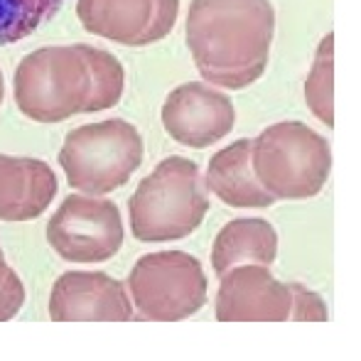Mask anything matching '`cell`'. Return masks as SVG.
Listing matches in <instances>:
<instances>
[{
    "label": "cell",
    "mask_w": 361,
    "mask_h": 361,
    "mask_svg": "<svg viewBox=\"0 0 361 361\" xmlns=\"http://www.w3.org/2000/svg\"><path fill=\"white\" fill-rule=\"evenodd\" d=\"M185 32L207 84L246 89L266 72L276 10L271 0H192Z\"/></svg>",
    "instance_id": "1"
},
{
    "label": "cell",
    "mask_w": 361,
    "mask_h": 361,
    "mask_svg": "<svg viewBox=\"0 0 361 361\" xmlns=\"http://www.w3.org/2000/svg\"><path fill=\"white\" fill-rule=\"evenodd\" d=\"M209 212L204 177L195 160L165 157L133 192L128 202L130 228L143 243L187 238Z\"/></svg>",
    "instance_id": "2"
},
{
    "label": "cell",
    "mask_w": 361,
    "mask_h": 361,
    "mask_svg": "<svg viewBox=\"0 0 361 361\" xmlns=\"http://www.w3.org/2000/svg\"><path fill=\"white\" fill-rule=\"evenodd\" d=\"M143 135L133 123L121 118L86 123L69 130L59 150L67 182L81 195L104 197L128 185L143 165Z\"/></svg>",
    "instance_id": "3"
},
{
    "label": "cell",
    "mask_w": 361,
    "mask_h": 361,
    "mask_svg": "<svg viewBox=\"0 0 361 361\" xmlns=\"http://www.w3.org/2000/svg\"><path fill=\"white\" fill-rule=\"evenodd\" d=\"M251 167L276 200H310L329 177V143L302 121L268 126L251 140Z\"/></svg>",
    "instance_id": "4"
},
{
    "label": "cell",
    "mask_w": 361,
    "mask_h": 361,
    "mask_svg": "<svg viewBox=\"0 0 361 361\" xmlns=\"http://www.w3.org/2000/svg\"><path fill=\"white\" fill-rule=\"evenodd\" d=\"M20 114L37 123H59L86 114L91 72L79 44L42 47L25 54L13 79Z\"/></svg>",
    "instance_id": "5"
},
{
    "label": "cell",
    "mask_w": 361,
    "mask_h": 361,
    "mask_svg": "<svg viewBox=\"0 0 361 361\" xmlns=\"http://www.w3.org/2000/svg\"><path fill=\"white\" fill-rule=\"evenodd\" d=\"M126 286L138 314L152 322L187 319L207 305L204 268L185 251L147 253L130 268Z\"/></svg>",
    "instance_id": "6"
},
{
    "label": "cell",
    "mask_w": 361,
    "mask_h": 361,
    "mask_svg": "<svg viewBox=\"0 0 361 361\" xmlns=\"http://www.w3.org/2000/svg\"><path fill=\"white\" fill-rule=\"evenodd\" d=\"M47 241L69 263H104L123 246L118 207L101 197L72 195L47 224Z\"/></svg>",
    "instance_id": "7"
},
{
    "label": "cell",
    "mask_w": 361,
    "mask_h": 361,
    "mask_svg": "<svg viewBox=\"0 0 361 361\" xmlns=\"http://www.w3.org/2000/svg\"><path fill=\"white\" fill-rule=\"evenodd\" d=\"M236 109L224 91L207 81H187L170 91L162 106V126L180 145L192 150L219 143L233 130Z\"/></svg>",
    "instance_id": "8"
},
{
    "label": "cell",
    "mask_w": 361,
    "mask_h": 361,
    "mask_svg": "<svg viewBox=\"0 0 361 361\" xmlns=\"http://www.w3.org/2000/svg\"><path fill=\"white\" fill-rule=\"evenodd\" d=\"M221 278L214 314L219 322H286L290 319V290L276 281L268 266L243 263Z\"/></svg>",
    "instance_id": "9"
},
{
    "label": "cell",
    "mask_w": 361,
    "mask_h": 361,
    "mask_svg": "<svg viewBox=\"0 0 361 361\" xmlns=\"http://www.w3.org/2000/svg\"><path fill=\"white\" fill-rule=\"evenodd\" d=\"M49 317L54 322H126L133 319V302L123 283L106 273L69 271L52 286Z\"/></svg>",
    "instance_id": "10"
},
{
    "label": "cell",
    "mask_w": 361,
    "mask_h": 361,
    "mask_svg": "<svg viewBox=\"0 0 361 361\" xmlns=\"http://www.w3.org/2000/svg\"><path fill=\"white\" fill-rule=\"evenodd\" d=\"M54 197L57 177L47 162L0 155V221H32Z\"/></svg>",
    "instance_id": "11"
},
{
    "label": "cell",
    "mask_w": 361,
    "mask_h": 361,
    "mask_svg": "<svg viewBox=\"0 0 361 361\" xmlns=\"http://www.w3.org/2000/svg\"><path fill=\"white\" fill-rule=\"evenodd\" d=\"M204 185L219 200L236 209H266L276 202L251 167V140H236L224 150H219L209 160Z\"/></svg>",
    "instance_id": "12"
},
{
    "label": "cell",
    "mask_w": 361,
    "mask_h": 361,
    "mask_svg": "<svg viewBox=\"0 0 361 361\" xmlns=\"http://www.w3.org/2000/svg\"><path fill=\"white\" fill-rule=\"evenodd\" d=\"M155 0H79L76 15L86 32L126 47H145Z\"/></svg>",
    "instance_id": "13"
},
{
    "label": "cell",
    "mask_w": 361,
    "mask_h": 361,
    "mask_svg": "<svg viewBox=\"0 0 361 361\" xmlns=\"http://www.w3.org/2000/svg\"><path fill=\"white\" fill-rule=\"evenodd\" d=\"M278 258V233L266 219H233L216 233L212 268L224 276L233 266H271Z\"/></svg>",
    "instance_id": "14"
},
{
    "label": "cell",
    "mask_w": 361,
    "mask_h": 361,
    "mask_svg": "<svg viewBox=\"0 0 361 361\" xmlns=\"http://www.w3.org/2000/svg\"><path fill=\"white\" fill-rule=\"evenodd\" d=\"M79 49L91 72V99L89 106H86V114L114 109L121 101V96H123V64L106 49H96L91 44H79Z\"/></svg>",
    "instance_id": "15"
},
{
    "label": "cell",
    "mask_w": 361,
    "mask_h": 361,
    "mask_svg": "<svg viewBox=\"0 0 361 361\" xmlns=\"http://www.w3.org/2000/svg\"><path fill=\"white\" fill-rule=\"evenodd\" d=\"M305 101L314 118L334 126V35H324L305 81Z\"/></svg>",
    "instance_id": "16"
},
{
    "label": "cell",
    "mask_w": 361,
    "mask_h": 361,
    "mask_svg": "<svg viewBox=\"0 0 361 361\" xmlns=\"http://www.w3.org/2000/svg\"><path fill=\"white\" fill-rule=\"evenodd\" d=\"M64 0H0V44H15L54 18Z\"/></svg>",
    "instance_id": "17"
},
{
    "label": "cell",
    "mask_w": 361,
    "mask_h": 361,
    "mask_svg": "<svg viewBox=\"0 0 361 361\" xmlns=\"http://www.w3.org/2000/svg\"><path fill=\"white\" fill-rule=\"evenodd\" d=\"M25 286L20 276L5 263L3 248H0V322H8L23 310Z\"/></svg>",
    "instance_id": "18"
},
{
    "label": "cell",
    "mask_w": 361,
    "mask_h": 361,
    "mask_svg": "<svg viewBox=\"0 0 361 361\" xmlns=\"http://www.w3.org/2000/svg\"><path fill=\"white\" fill-rule=\"evenodd\" d=\"M290 319L302 322H324L327 319V305L317 293L307 290L300 283H290Z\"/></svg>",
    "instance_id": "19"
},
{
    "label": "cell",
    "mask_w": 361,
    "mask_h": 361,
    "mask_svg": "<svg viewBox=\"0 0 361 361\" xmlns=\"http://www.w3.org/2000/svg\"><path fill=\"white\" fill-rule=\"evenodd\" d=\"M177 13H180V0H155L152 3V20L145 35V44L165 39L172 32V27H175Z\"/></svg>",
    "instance_id": "20"
},
{
    "label": "cell",
    "mask_w": 361,
    "mask_h": 361,
    "mask_svg": "<svg viewBox=\"0 0 361 361\" xmlns=\"http://www.w3.org/2000/svg\"><path fill=\"white\" fill-rule=\"evenodd\" d=\"M5 99V81H3V74H0V104H3Z\"/></svg>",
    "instance_id": "21"
}]
</instances>
